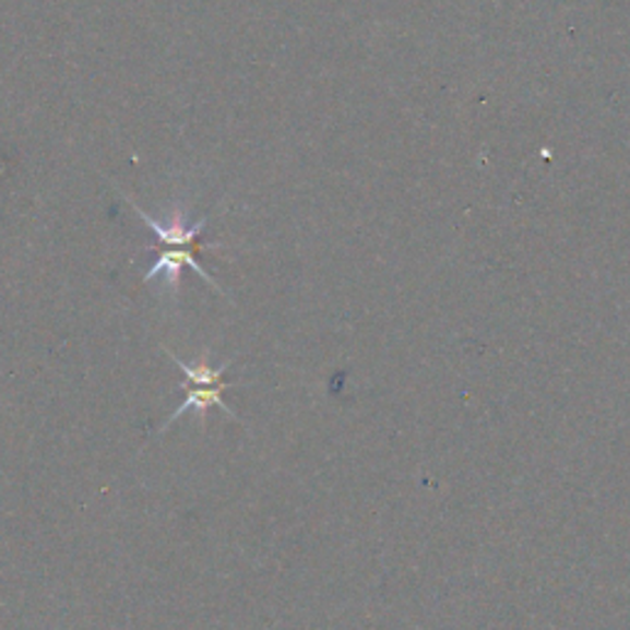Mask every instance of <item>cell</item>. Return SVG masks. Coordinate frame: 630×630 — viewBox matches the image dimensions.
<instances>
[{"mask_svg":"<svg viewBox=\"0 0 630 630\" xmlns=\"http://www.w3.org/2000/svg\"><path fill=\"white\" fill-rule=\"evenodd\" d=\"M195 249L198 247H168L163 249L158 259H155V264L148 269V274L143 276V284H151L155 276H166V288L173 294V298H178V284H180V274L182 269L190 266L195 271L198 276H202L207 281V284L222 294V288L217 286V281L212 278L205 269L200 266V261L195 259Z\"/></svg>","mask_w":630,"mask_h":630,"instance_id":"1","label":"cell"},{"mask_svg":"<svg viewBox=\"0 0 630 630\" xmlns=\"http://www.w3.org/2000/svg\"><path fill=\"white\" fill-rule=\"evenodd\" d=\"M231 384H225V382H219V384H212V387H192V390L188 392L186 396V402H182L176 412H173L166 424H163V431L168 429L170 424H176L178 416L182 414H188V412H195L200 416V424L205 426L207 421V412L212 409V406H219L222 412H225L227 416H231V419H237V414L229 409V406L225 404V400H222V392L229 390Z\"/></svg>","mask_w":630,"mask_h":630,"instance_id":"2","label":"cell"},{"mask_svg":"<svg viewBox=\"0 0 630 630\" xmlns=\"http://www.w3.org/2000/svg\"><path fill=\"white\" fill-rule=\"evenodd\" d=\"M166 353H168L170 360L178 365V370L188 377L192 387L219 384L222 375H225L229 370V365H231V362H225V365H219V367H212L210 365V347H205V350H202L198 362H186V360H180L176 353H170V350H166Z\"/></svg>","mask_w":630,"mask_h":630,"instance_id":"3","label":"cell"}]
</instances>
